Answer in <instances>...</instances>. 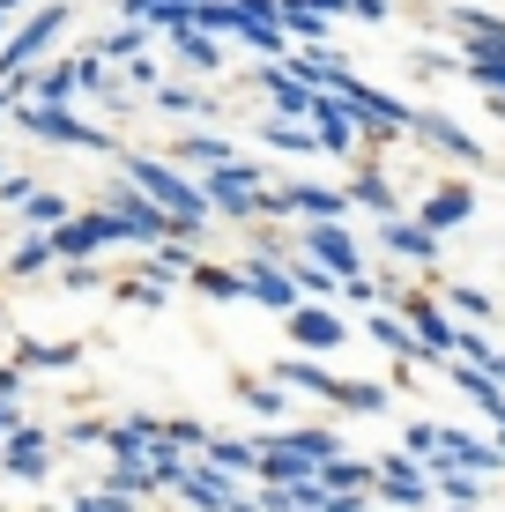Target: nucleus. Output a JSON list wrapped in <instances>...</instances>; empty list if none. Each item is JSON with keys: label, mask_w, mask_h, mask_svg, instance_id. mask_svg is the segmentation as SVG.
Instances as JSON below:
<instances>
[{"label": "nucleus", "mask_w": 505, "mask_h": 512, "mask_svg": "<svg viewBox=\"0 0 505 512\" xmlns=\"http://www.w3.org/2000/svg\"><path fill=\"white\" fill-rule=\"evenodd\" d=\"M439 461H446V468H461V475H476V483H483V475H498V468H505V453L491 446V438H476V431H454V423H446V431H439Z\"/></svg>", "instance_id": "9d476101"}, {"label": "nucleus", "mask_w": 505, "mask_h": 512, "mask_svg": "<svg viewBox=\"0 0 505 512\" xmlns=\"http://www.w3.org/2000/svg\"><path fill=\"white\" fill-rule=\"evenodd\" d=\"M171 164H179V171H216V164H238V156H231V141H223V134H179V149H171Z\"/></svg>", "instance_id": "6ab92c4d"}, {"label": "nucleus", "mask_w": 505, "mask_h": 512, "mask_svg": "<svg viewBox=\"0 0 505 512\" xmlns=\"http://www.w3.org/2000/svg\"><path fill=\"white\" fill-rule=\"evenodd\" d=\"M491 112H498V119H505V97H491Z\"/></svg>", "instance_id": "603ef678"}, {"label": "nucleus", "mask_w": 505, "mask_h": 512, "mask_svg": "<svg viewBox=\"0 0 505 512\" xmlns=\"http://www.w3.org/2000/svg\"><path fill=\"white\" fill-rule=\"evenodd\" d=\"M342 297H350V305H379V290H372V275H350V282H342Z\"/></svg>", "instance_id": "a18cd8bd"}, {"label": "nucleus", "mask_w": 505, "mask_h": 512, "mask_svg": "<svg viewBox=\"0 0 505 512\" xmlns=\"http://www.w3.org/2000/svg\"><path fill=\"white\" fill-rule=\"evenodd\" d=\"M468 216H476V193H468L461 179H446V186H431V201L416 208L409 223H424L431 238H446V231H454V223H468Z\"/></svg>", "instance_id": "f8f14e48"}, {"label": "nucleus", "mask_w": 505, "mask_h": 512, "mask_svg": "<svg viewBox=\"0 0 505 512\" xmlns=\"http://www.w3.org/2000/svg\"><path fill=\"white\" fill-rule=\"evenodd\" d=\"M439 431H446V423H409V461H416V453H439Z\"/></svg>", "instance_id": "a19ab883"}, {"label": "nucleus", "mask_w": 505, "mask_h": 512, "mask_svg": "<svg viewBox=\"0 0 505 512\" xmlns=\"http://www.w3.org/2000/svg\"><path fill=\"white\" fill-rule=\"evenodd\" d=\"M8 104H15V97H8V90H0V112H8Z\"/></svg>", "instance_id": "864d4df0"}, {"label": "nucleus", "mask_w": 505, "mask_h": 512, "mask_svg": "<svg viewBox=\"0 0 505 512\" xmlns=\"http://www.w3.org/2000/svg\"><path fill=\"white\" fill-rule=\"evenodd\" d=\"M119 297H127V305H142V312H156L171 297V282H156V275H134V282H119Z\"/></svg>", "instance_id": "c9c22d12"}, {"label": "nucleus", "mask_w": 505, "mask_h": 512, "mask_svg": "<svg viewBox=\"0 0 505 512\" xmlns=\"http://www.w3.org/2000/svg\"><path fill=\"white\" fill-rule=\"evenodd\" d=\"M67 364H82V342H15V372H67Z\"/></svg>", "instance_id": "412c9836"}, {"label": "nucleus", "mask_w": 505, "mask_h": 512, "mask_svg": "<svg viewBox=\"0 0 505 512\" xmlns=\"http://www.w3.org/2000/svg\"><path fill=\"white\" fill-rule=\"evenodd\" d=\"M298 253L312 260V268H327L335 282H350L364 275V253H357V238H350V223H305V238H298Z\"/></svg>", "instance_id": "0eeeda50"}, {"label": "nucleus", "mask_w": 505, "mask_h": 512, "mask_svg": "<svg viewBox=\"0 0 505 512\" xmlns=\"http://www.w3.org/2000/svg\"><path fill=\"white\" fill-rule=\"evenodd\" d=\"M238 394H246V409H253V416H290L283 386H238Z\"/></svg>", "instance_id": "58836bf2"}, {"label": "nucleus", "mask_w": 505, "mask_h": 512, "mask_svg": "<svg viewBox=\"0 0 505 512\" xmlns=\"http://www.w3.org/2000/svg\"><path fill=\"white\" fill-rule=\"evenodd\" d=\"M179 498L194 505V512H231L238 498H246V490H238V475H216V468H186Z\"/></svg>", "instance_id": "2eb2a0df"}, {"label": "nucleus", "mask_w": 505, "mask_h": 512, "mask_svg": "<svg viewBox=\"0 0 505 512\" xmlns=\"http://www.w3.org/2000/svg\"><path fill=\"white\" fill-rule=\"evenodd\" d=\"M275 386H298V394H335V372L327 364H312V357H275Z\"/></svg>", "instance_id": "393cba45"}, {"label": "nucleus", "mask_w": 505, "mask_h": 512, "mask_svg": "<svg viewBox=\"0 0 505 512\" xmlns=\"http://www.w3.org/2000/svg\"><path fill=\"white\" fill-rule=\"evenodd\" d=\"M0 30H8V23H0Z\"/></svg>", "instance_id": "5fc2aeb1"}, {"label": "nucleus", "mask_w": 505, "mask_h": 512, "mask_svg": "<svg viewBox=\"0 0 505 512\" xmlns=\"http://www.w3.org/2000/svg\"><path fill=\"white\" fill-rule=\"evenodd\" d=\"M15 127H23L30 141H52V149H97V156H112L119 141L90 127V119H75L67 104H15Z\"/></svg>", "instance_id": "20e7f679"}, {"label": "nucleus", "mask_w": 505, "mask_h": 512, "mask_svg": "<svg viewBox=\"0 0 505 512\" xmlns=\"http://www.w3.org/2000/svg\"><path fill=\"white\" fill-rule=\"evenodd\" d=\"M67 23H75V8H67V0H38V8H30L23 23L8 30V38H0V90H8V82H23Z\"/></svg>", "instance_id": "f03ea898"}, {"label": "nucleus", "mask_w": 505, "mask_h": 512, "mask_svg": "<svg viewBox=\"0 0 505 512\" xmlns=\"http://www.w3.org/2000/svg\"><path fill=\"white\" fill-rule=\"evenodd\" d=\"M208 468L216 475H253V461H260V438H208Z\"/></svg>", "instance_id": "bb28decb"}, {"label": "nucleus", "mask_w": 505, "mask_h": 512, "mask_svg": "<svg viewBox=\"0 0 505 512\" xmlns=\"http://www.w3.org/2000/svg\"><path fill=\"white\" fill-rule=\"evenodd\" d=\"M372 490L387 505H431V483H424V468H416L409 453H387V461L372 468Z\"/></svg>", "instance_id": "9b49d317"}, {"label": "nucleus", "mask_w": 505, "mask_h": 512, "mask_svg": "<svg viewBox=\"0 0 505 512\" xmlns=\"http://www.w3.org/2000/svg\"><path fill=\"white\" fill-rule=\"evenodd\" d=\"M491 423H498V453H505V416H491Z\"/></svg>", "instance_id": "3c124183"}, {"label": "nucleus", "mask_w": 505, "mask_h": 512, "mask_svg": "<svg viewBox=\"0 0 505 512\" xmlns=\"http://www.w3.org/2000/svg\"><path fill=\"white\" fill-rule=\"evenodd\" d=\"M439 312H446V320H454V312H461V320H491V297H483V290H468V282H454Z\"/></svg>", "instance_id": "473e14b6"}, {"label": "nucleus", "mask_w": 505, "mask_h": 512, "mask_svg": "<svg viewBox=\"0 0 505 512\" xmlns=\"http://www.w3.org/2000/svg\"><path fill=\"white\" fill-rule=\"evenodd\" d=\"M67 512H134V498H119V490H75Z\"/></svg>", "instance_id": "4c0bfd02"}, {"label": "nucleus", "mask_w": 505, "mask_h": 512, "mask_svg": "<svg viewBox=\"0 0 505 512\" xmlns=\"http://www.w3.org/2000/svg\"><path fill=\"white\" fill-rule=\"evenodd\" d=\"M15 423H30V416H23V409H15V401H0V438H8V431H15Z\"/></svg>", "instance_id": "09e8293b"}, {"label": "nucleus", "mask_w": 505, "mask_h": 512, "mask_svg": "<svg viewBox=\"0 0 505 512\" xmlns=\"http://www.w3.org/2000/svg\"><path fill=\"white\" fill-rule=\"evenodd\" d=\"M67 216H75V208H67L52 186H30V201H23V223H30V231H60Z\"/></svg>", "instance_id": "c756f323"}, {"label": "nucleus", "mask_w": 505, "mask_h": 512, "mask_svg": "<svg viewBox=\"0 0 505 512\" xmlns=\"http://www.w3.org/2000/svg\"><path fill=\"white\" fill-rule=\"evenodd\" d=\"M0 201H15V208L30 201V179H23V171H0Z\"/></svg>", "instance_id": "37998d69"}, {"label": "nucleus", "mask_w": 505, "mask_h": 512, "mask_svg": "<svg viewBox=\"0 0 505 512\" xmlns=\"http://www.w3.org/2000/svg\"><path fill=\"white\" fill-rule=\"evenodd\" d=\"M283 327H290V342H298V349H342V342H350V327H342L335 305H298Z\"/></svg>", "instance_id": "4468645a"}, {"label": "nucleus", "mask_w": 505, "mask_h": 512, "mask_svg": "<svg viewBox=\"0 0 505 512\" xmlns=\"http://www.w3.org/2000/svg\"><path fill=\"white\" fill-rule=\"evenodd\" d=\"M0 475H8V483H45L52 475V438L38 423H15V431L0 438Z\"/></svg>", "instance_id": "1a4fd4ad"}, {"label": "nucleus", "mask_w": 505, "mask_h": 512, "mask_svg": "<svg viewBox=\"0 0 505 512\" xmlns=\"http://www.w3.org/2000/svg\"><path fill=\"white\" fill-rule=\"evenodd\" d=\"M127 82H134V90H156L164 75H156V60H142V52H134V60H127Z\"/></svg>", "instance_id": "79ce46f5"}, {"label": "nucleus", "mask_w": 505, "mask_h": 512, "mask_svg": "<svg viewBox=\"0 0 505 512\" xmlns=\"http://www.w3.org/2000/svg\"><path fill=\"white\" fill-rule=\"evenodd\" d=\"M194 282L201 297H216V305H246V282H238V268H216V260H194Z\"/></svg>", "instance_id": "a878e982"}, {"label": "nucleus", "mask_w": 505, "mask_h": 512, "mask_svg": "<svg viewBox=\"0 0 505 512\" xmlns=\"http://www.w3.org/2000/svg\"><path fill=\"white\" fill-rule=\"evenodd\" d=\"M156 104H164V112H201V97L179 90V82H156Z\"/></svg>", "instance_id": "ea45409f"}, {"label": "nucleus", "mask_w": 505, "mask_h": 512, "mask_svg": "<svg viewBox=\"0 0 505 512\" xmlns=\"http://www.w3.org/2000/svg\"><path fill=\"white\" fill-rule=\"evenodd\" d=\"M364 327H372V342H379V349H394V357H409V364H439V357H424V349H416V334L402 327V312L372 305V320H364Z\"/></svg>", "instance_id": "4be33fe9"}, {"label": "nucleus", "mask_w": 505, "mask_h": 512, "mask_svg": "<svg viewBox=\"0 0 505 512\" xmlns=\"http://www.w3.org/2000/svg\"><path fill=\"white\" fill-rule=\"evenodd\" d=\"M342 193H350V201H357V208H372V216H379V223H387V216H402V201H394V186H387V171H372V164H364V171H357V179H350V186H342Z\"/></svg>", "instance_id": "b1692460"}, {"label": "nucleus", "mask_w": 505, "mask_h": 512, "mask_svg": "<svg viewBox=\"0 0 505 512\" xmlns=\"http://www.w3.org/2000/svg\"><path fill=\"white\" fill-rule=\"evenodd\" d=\"M312 490H320V498H364V490H372V461H350V453H335V461L312 468Z\"/></svg>", "instance_id": "dca6fc26"}, {"label": "nucleus", "mask_w": 505, "mask_h": 512, "mask_svg": "<svg viewBox=\"0 0 505 512\" xmlns=\"http://www.w3.org/2000/svg\"><path fill=\"white\" fill-rule=\"evenodd\" d=\"M45 268H52V245H45V231H30V238L8 253V275H45Z\"/></svg>", "instance_id": "2f4dec72"}, {"label": "nucleus", "mask_w": 505, "mask_h": 512, "mask_svg": "<svg viewBox=\"0 0 505 512\" xmlns=\"http://www.w3.org/2000/svg\"><path fill=\"white\" fill-rule=\"evenodd\" d=\"M149 275H156V282H179V275H194V245H186V238H171V245H156V260H149Z\"/></svg>", "instance_id": "7c9ffc66"}, {"label": "nucleus", "mask_w": 505, "mask_h": 512, "mask_svg": "<svg viewBox=\"0 0 505 512\" xmlns=\"http://www.w3.org/2000/svg\"><path fill=\"white\" fill-rule=\"evenodd\" d=\"M164 446H171V453H201V446H208V431H201L194 416H164Z\"/></svg>", "instance_id": "72a5a7b5"}, {"label": "nucleus", "mask_w": 505, "mask_h": 512, "mask_svg": "<svg viewBox=\"0 0 505 512\" xmlns=\"http://www.w3.org/2000/svg\"><path fill=\"white\" fill-rule=\"evenodd\" d=\"M268 446H283V453H298V461H312V468H320V461H335V431H327V423H305V431H275L268 438Z\"/></svg>", "instance_id": "5701e85b"}, {"label": "nucleus", "mask_w": 505, "mask_h": 512, "mask_svg": "<svg viewBox=\"0 0 505 512\" xmlns=\"http://www.w3.org/2000/svg\"><path fill=\"white\" fill-rule=\"evenodd\" d=\"M171 52H179L194 75H216V67H223V45H216V38H201V30H171Z\"/></svg>", "instance_id": "c85d7f7f"}, {"label": "nucleus", "mask_w": 505, "mask_h": 512, "mask_svg": "<svg viewBox=\"0 0 505 512\" xmlns=\"http://www.w3.org/2000/svg\"><path fill=\"white\" fill-rule=\"evenodd\" d=\"M97 208H104V216H112V223H119V231H127L134 245H149V253L179 238V231H171V223L156 216V208H149V201H142V193H134L127 179H112V186H104V201H97Z\"/></svg>", "instance_id": "39448f33"}, {"label": "nucleus", "mask_w": 505, "mask_h": 512, "mask_svg": "<svg viewBox=\"0 0 505 512\" xmlns=\"http://www.w3.org/2000/svg\"><path fill=\"white\" fill-rule=\"evenodd\" d=\"M327 409H350V416H379V409H387V386H372V379H335V394H327Z\"/></svg>", "instance_id": "cd10ccee"}, {"label": "nucleus", "mask_w": 505, "mask_h": 512, "mask_svg": "<svg viewBox=\"0 0 505 512\" xmlns=\"http://www.w3.org/2000/svg\"><path fill=\"white\" fill-rule=\"evenodd\" d=\"M119 238H127V231H119L104 208H82V216H67L60 231H45V245H52V260H60V268H67V260H97L104 245H119Z\"/></svg>", "instance_id": "423d86ee"}, {"label": "nucleus", "mask_w": 505, "mask_h": 512, "mask_svg": "<svg viewBox=\"0 0 505 512\" xmlns=\"http://www.w3.org/2000/svg\"><path fill=\"white\" fill-rule=\"evenodd\" d=\"M127 186L142 193V201L156 208V216L171 223L179 238H194L201 223H208V208H201V186H194V171H179L171 156H127Z\"/></svg>", "instance_id": "f257e3e1"}, {"label": "nucleus", "mask_w": 505, "mask_h": 512, "mask_svg": "<svg viewBox=\"0 0 505 512\" xmlns=\"http://www.w3.org/2000/svg\"><path fill=\"white\" fill-rule=\"evenodd\" d=\"M142 45H149V30H134V23H127V30H112V38H97L90 52H97V60H134Z\"/></svg>", "instance_id": "f704fd0d"}, {"label": "nucleus", "mask_w": 505, "mask_h": 512, "mask_svg": "<svg viewBox=\"0 0 505 512\" xmlns=\"http://www.w3.org/2000/svg\"><path fill=\"white\" fill-rule=\"evenodd\" d=\"M409 134H424L431 149H454L461 164H476V156H483V149H476V134H461L446 112H409Z\"/></svg>", "instance_id": "a211bd4d"}, {"label": "nucleus", "mask_w": 505, "mask_h": 512, "mask_svg": "<svg viewBox=\"0 0 505 512\" xmlns=\"http://www.w3.org/2000/svg\"><path fill=\"white\" fill-rule=\"evenodd\" d=\"M23 8H38V0H0V23H8V15H23Z\"/></svg>", "instance_id": "8fccbe9b"}, {"label": "nucleus", "mask_w": 505, "mask_h": 512, "mask_svg": "<svg viewBox=\"0 0 505 512\" xmlns=\"http://www.w3.org/2000/svg\"><path fill=\"white\" fill-rule=\"evenodd\" d=\"M238 282H246V305H268V312H298V290H290V275L275 268V260H246V268H238Z\"/></svg>", "instance_id": "ddd939ff"}, {"label": "nucleus", "mask_w": 505, "mask_h": 512, "mask_svg": "<svg viewBox=\"0 0 505 512\" xmlns=\"http://www.w3.org/2000/svg\"><path fill=\"white\" fill-rule=\"evenodd\" d=\"M67 446H104V423H67Z\"/></svg>", "instance_id": "49530a36"}, {"label": "nucleus", "mask_w": 505, "mask_h": 512, "mask_svg": "<svg viewBox=\"0 0 505 512\" xmlns=\"http://www.w3.org/2000/svg\"><path fill=\"white\" fill-rule=\"evenodd\" d=\"M260 141H268V149H290V156L312 149V134H305V127H283V119H268V127H260Z\"/></svg>", "instance_id": "e433bc0d"}, {"label": "nucleus", "mask_w": 505, "mask_h": 512, "mask_svg": "<svg viewBox=\"0 0 505 512\" xmlns=\"http://www.w3.org/2000/svg\"><path fill=\"white\" fill-rule=\"evenodd\" d=\"M253 82L268 90V104H275L283 119H305V112H312V90H305V82H290L275 60H268V67H253Z\"/></svg>", "instance_id": "aec40b11"}, {"label": "nucleus", "mask_w": 505, "mask_h": 512, "mask_svg": "<svg viewBox=\"0 0 505 512\" xmlns=\"http://www.w3.org/2000/svg\"><path fill=\"white\" fill-rule=\"evenodd\" d=\"M379 245H387V253H402V260H416V268H431V260H439V238H431L424 223H409V216H387V223H379Z\"/></svg>", "instance_id": "f3484780"}, {"label": "nucleus", "mask_w": 505, "mask_h": 512, "mask_svg": "<svg viewBox=\"0 0 505 512\" xmlns=\"http://www.w3.org/2000/svg\"><path fill=\"white\" fill-rule=\"evenodd\" d=\"M305 119H320V127H312V149H327V156H357V134H364V112L350 97H312V112Z\"/></svg>", "instance_id": "6e6552de"}, {"label": "nucleus", "mask_w": 505, "mask_h": 512, "mask_svg": "<svg viewBox=\"0 0 505 512\" xmlns=\"http://www.w3.org/2000/svg\"><path fill=\"white\" fill-rule=\"evenodd\" d=\"M350 15H364V23H387V0H350Z\"/></svg>", "instance_id": "de8ad7c7"}, {"label": "nucleus", "mask_w": 505, "mask_h": 512, "mask_svg": "<svg viewBox=\"0 0 505 512\" xmlns=\"http://www.w3.org/2000/svg\"><path fill=\"white\" fill-rule=\"evenodd\" d=\"M60 282H67V290H90V282H97V268H90V260H67V268H60Z\"/></svg>", "instance_id": "c03bdc74"}, {"label": "nucleus", "mask_w": 505, "mask_h": 512, "mask_svg": "<svg viewBox=\"0 0 505 512\" xmlns=\"http://www.w3.org/2000/svg\"><path fill=\"white\" fill-rule=\"evenodd\" d=\"M194 186H201V208H208V216H231V223L268 216V186H260V171H253V164H216V171H194Z\"/></svg>", "instance_id": "7ed1b4c3"}]
</instances>
